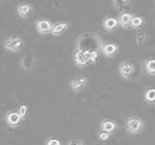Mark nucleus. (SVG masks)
Listing matches in <instances>:
<instances>
[{
  "mask_svg": "<svg viewBox=\"0 0 155 145\" xmlns=\"http://www.w3.org/2000/svg\"><path fill=\"white\" fill-rule=\"evenodd\" d=\"M144 100L147 104L153 105L155 102V89L150 88L144 94Z\"/></svg>",
  "mask_w": 155,
  "mask_h": 145,
  "instance_id": "nucleus-17",
  "label": "nucleus"
},
{
  "mask_svg": "<svg viewBox=\"0 0 155 145\" xmlns=\"http://www.w3.org/2000/svg\"><path fill=\"white\" fill-rule=\"evenodd\" d=\"M132 18V14L129 13L123 12L119 14V17L117 18L118 25H120L122 28H128L130 26V21Z\"/></svg>",
  "mask_w": 155,
  "mask_h": 145,
  "instance_id": "nucleus-13",
  "label": "nucleus"
},
{
  "mask_svg": "<svg viewBox=\"0 0 155 145\" xmlns=\"http://www.w3.org/2000/svg\"><path fill=\"white\" fill-rule=\"evenodd\" d=\"M100 127H101L102 132H105L107 134H110L111 133H114V130L117 129V124H116L115 122H114L113 120L105 119L101 122Z\"/></svg>",
  "mask_w": 155,
  "mask_h": 145,
  "instance_id": "nucleus-8",
  "label": "nucleus"
},
{
  "mask_svg": "<svg viewBox=\"0 0 155 145\" xmlns=\"http://www.w3.org/2000/svg\"><path fill=\"white\" fill-rule=\"evenodd\" d=\"M129 1H114V4L116 8H119L120 5H127Z\"/></svg>",
  "mask_w": 155,
  "mask_h": 145,
  "instance_id": "nucleus-24",
  "label": "nucleus"
},
{
  "mask_svg": "<svg viewBox=\"0 0 155 145\" xmlns=\"http://www.w3.org/2000/svg\"><path fill=\"white\" fill-rule=\"evenodd\" d=\"M69 27H70V23H68V22L56 23L55 25H52V28L51 30V34L53 36H60L61 34L64 33Z\"/></svg>",
  "mask_w": 155,
  "mask_h": 145,
  "instance_id": "nucleus-12",
  "label": "nucleus"
},
{
  "mask_svg": "<svg viewBox=\"0 0 155 145\" xmlns=\"http://www.w3.org/2000/svg\"><path fill=\"white\" fill-rule=\"evenodd\" d=\"M118 51V47L113 43H108V44H104L103 46L101 47V52L106 57H114Z\"/></svg>",
  "mask_w": 155,
  "mask_h": 145,
  "instance_id": "nucleus-7",
  "label": "nucleus"
},
{
  "mask_svg": "<svg viewBox=\"0 0 155 145\" xmlns=\"http://www.w3.org/2000/svg\"><path fill=\"white\" fill-rule=\"evenodd\" d=\"M46 145H61V141L57 138H48L46 142Z\"/></svg>",
  "mask_w": 155,
  "mask_h": 145,
  "instance_id": "nucleus-22",
  "label": "nucleus"
},
{
  "mask_svg": "<svg viewBox=\"0 0 155 145\" xmlns=\"http://www.w3.org/2000/svg\"><path fill=\"white\" fill-rule=\"evenodd\" d=\"M74 60L77 66L84 67L90 63V50H79L74 55Z\"/></svg>",
  "mask_w": 155,
  "mask_h": 145,
  "instance_id": "nucleus-3",
  "label": "nucleus"
},
{
  "mask_svg": "<svg viewBox=\"0 0 155 145\" xmlns=\"http://www.w3.org/2000/svg\"><path fill=\"white\" fill-rule=\"evenodd\" d=\"M35 63V58L32 55H25L21 59V67L25 70H30Z\"/></svg>",
  "mask_w": 155,
  "mask_h": 145,
  "instance_id": "nucleus-15",
  "label": "nucleus"
},
{
  "mask_svg": "<svg viewBox=\"0 0 155 145\" xmlns=\"http://www.w3.org/2000/svg\"><path fill=\"white\" fill-rule=\"evenodd\" d=\"M145 39H147V35H145V33L140 31L139 32L137 35H136V42H137V45L140 47V46H143L144 44V41Z\"/></svg>",
  "mask_w": 155,
  "mask_h": 145,
  "instance_id": "nucleus-18",
  "label": "nucleus"
},
{
  "mask_svg": "<svg viewBox=\"0 0 155 145\" xmlns=\"http://www.w3.org/2000/svg\"><path fill=\"white\" fill-rule=\"evenodd\" d=\"M21 116L18 115V111H11L9 112L6 116V121L8 125H10L11 127H17L21 122Z\"/></svg>",
  "mask_w": 155,
  "mask_h": 145,
  "instance_id": "nucleus-10",
  "label": "nucleus"
},
{
  "mask_svg": "<svg viewBox=\"0 0 155 145\" xmlns=\"http://www.w3.org/2000/svg\"><path fill=\"white\" fill-rule=\"evenodd\" d=\"M99 53L97 50H90V63H95L98 60Z\"/></svg>",
  "mask_w": 155,
  "mask_h": 145,
  "instance_id": "nucleus-20",
  "label": "nucleus"
},
{
  "mask_svg": "<svg viewBox=\"0 0 155 145\" xmlns=\"http://www.w3.org/2000/svg\"><path fill=\"white\" fill-rule=\"evenodd\" d=\"M33 10V7L31 6L30 4H27V3H21L18 5V16L22 18H26L29 14H31Z\"/></svg>",
  "mask_w": 155,
  "mask_h": 145,
  "instance_id": "nucleus-11",
  "label": "nucleus"
},
{
  "mask_svg": "<svg viewBox=\"0 0 155 145\" xmlns=\"http://www.w3.org/2000/svg\"><path fill=\"white\" fill-rule=\"evenodd\" d=\"M144 69L149 76L155 75V60L153 59V58H150V59L145 61Z\"/></svg>",
  "mask_w": 155,
  "mask_h": 145,
  "instance_id": "nucleus-16",
  "label": "nucleus"
},
{
  "mask_svg": "<svg viewBox=\"0 0 155 145\" xmlns=\"http://www.w3.org/2000/svg\"><path fill=\"white\" fill-rule=\"evenodd\" d=\"M23 40L18 36H14L6 39L3 44L4 48L10 52H18L23 46Z\"/></svg>",
  "mask_w": 155,
  "mask_h": 145,
  "instance_id": "nucleus-2",
  "label": "nucleus"
},
{
  "mask_svg": "<svg viewBox=\"0 0 155 145\" xmlns=\"http://www.w3.org/2000/svg\"><path fill=\"white\" fill-rule=\"evenodd\" d=\"M144 21L143 17L140 16H132V18H131L130 21V26L133 29H136V30H139L140 28H142V26L143 25Z\"/></svg>",
  "mask_w": 155,
  "mask_h": 145,
  "instance_id": "nucleus-14",
  "label": "nucleus"
},
{
  "mask_svg": "<svg viewBox=\"0 0 155 145\" xmlns=\"http://www.w3.org/2000/svg\"><path fill=\"white\" fill-rule=\"evenodd\" d=\"M143 129V121L138 116H131L126 122V130L131 134H137Z\"/></svg>",
  "mask_w": 155,
  "mask_h": 145,
  "instance_id": "nucleus-1",
  "label": "nucleus"
},
{
  "mask_svg": "<svg viewBox=\"0 0 155 145\" xmlns=\"http://www.w3.org/2000/svg\"><path fill=\"white\" fill-rule=\"evenodd\" d=\"M67 145H84V144L79 139H71L68 141Z\"/></svg>",
  "mask_w": 155,
  "mask_h": 145,
  "instance_id": "nucleus-23",
  "label": "nucleus"
},
{
  "mask_svg": "<svg viewBox=\"0 0 155 145\" xmlns=\"http://www.w3.org/2000/svg\"><path fill=\"white\" fill-rule=\"evenodd\" d=\"M35 26H36V30L39 33L45 35V34L51 33L52 24L50 21H48V19H39V21H36Z\"/></svg>",
  "mask_w": 155,
  "mask_h": 145,
  "instance_id": "nucleus-6",
  "label": "nucleus"
},
{
  "mask_svg": "<svg viewBox=\"0 0 155 145\" xmlns=\"http://www.w3.org/2000/svg\"><path fill=\"white\" fill-rule=\"evenodd\" d=\"M118 27L117 18L114 17H106L103 19V28L106 31H114Z\"/></svg>",
  "mask_w": 155,
  "mask_h": 145,
  "instance_id": "nucleus-9",
  "label": "nucleus"
},
{
  "mask_svg": "<svg viewBox=\"0 0 155 145\" xmlns=\"http://www.w3.org/2000/svg\"><path fill=\"white\" fill-rule=\"evenodd\" d=\"M118 71H119L120 76H122L123 79H128L133 76L135 72V67L133 65V63H131L129 61H122L119 64Z\"/></svg>",
  "mask_w": 155,
  "mask_h": 145,
  "instance_id": "nucleus-4",
  "label": "nucleus"
},
{
  "mask_svg": "<svg viewBox=\"0 0 155 145\" xmlns=\"http://www.w3.org/2000/svg\"><path fill=\"white\" fill-rule=\"evenodd\" d=\"M87 84V79L84 76H77L71 79L70 85L73 91L80 92L84 88Z\"/></svg>",
  "mask_w": 155,
  "mask_h": 145,
  "instance_id": "nucleus-5",
  "label": "nucleus"
},
{
  "mask_svg": "<svg viewBox=\"0 0 155 145\" xmlns=\"http://www.w3.org/2000/svg\"><path fill=\"white\" fill-rule=\"evenodd\" d=\"M27 112H28V106H27L26 105L22 104V105H19V108H18V113L19 116H21V119H24V118H25V116H26Z\"/></svg>",
  "mask_w": 155,
  "mask_h": 145,
  "instance_id": "nucleus-19",
  "label": "nucleus"
},
{
  "mask_svg": "<svg viewBox=\"0 0 155 145\" xmlns=\"http://www.w3.org/2000/svg\"><path fill=\"white\" fill-rule=\"evenodd\" d=\"M110 135L109 134H107L105 132H100L98 134V139L101 140V141H107L109 138H110Z\"/></svg>",
  "mask_w": 155,
  "mask_h": 145,
  "instance_id": "nucleus-21",
  "label": "nucleus"
}]
</instances>
